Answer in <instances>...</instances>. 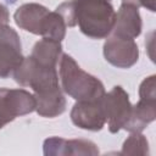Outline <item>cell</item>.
I'll list each match as a JSON object with an SVG mask.
<instances>
[{
    "instance_id": "6da1fadb",
    "label": "cell",
    "mask_w": 156,
    "mask_h": 156,
    "mask_svg": "<svg viewBox=\"0 0 156 156\" xmlns=\"http://www.w3.org/2000/svg\"><path fill=\"white\" fill-rule=\"evenodd\" d=\"M57 66L29 55L23 57L21 65L12 73L20 85L32 88L37 102L35 111L41 117L54 118L66 110V98L58 84Z\"/></svg>"
},
{
    "instance_id": "7a4b0ae2",
    "label": "cell",
    "mask_w": 156,
    "mask_h": 156,
    "mask_svg": "<svg viewBox=\"0 0 156 156\" xmlns=\"http://www.w3.org/2000/svg\"><path fill=\"white\" fill-rule=\"evenodd\" d=\"M13 20L21 29L43 38L62 41L66 37L67 26L63 17L56 10L49 11L37 2L21 5L13 15Z\"/></svg>"
},
{
    "instance_id": "3957f363",
    "label": "cell",
    "mask_w": 156,
    "mask_h": 156,
    "mask_svg": "<svg viewBox=\"0 0 156 156\" xmlns=\"http://www.w3.org/2000/svg\"><path fill=\"white\" fill-rule=\"evenodd\" d=\"M61 89L77 101H88L101 98L106 91L102 82L85 72L67 54H62L58 62Z\"/></svg>"
},
{
    "instance_id": "277c9868",
    "label": "cell",
    "mask_w": 156,
    "mask_h": 156,
    "mask_svg": "<svg viewBox=\"0 0 156 156\" xmlns=\"http://www.w3.org/2000/svg\"><path fill=\"white\" fill-rule=\"evenodd\" d=\"M74 16L84 35L104 39L112 32L116 12L111 0H74Z\"/></svg>"
},
{
    "instance_id": "5b68a950",
    "label": "cell",
    "mask_w": 156,
    "mask_h": 156,
    "mask_svg": "<svg viewBox=\"0 0 156 156\" xmlns=\"http://www.w3.org/2000/svg\"><path fill=\"white\" fill-rule=\"evenodd\" d=\"M155 74L146 77L139 87V101L132 106V113L124 129L129 133L143 132L156 117Z\"/></svg>"
},
{
    "instance_id": "8992f818",
    "label": "cell",
    "mask_w": 156,
    "mask_h": 156,
    "mask_svg": "<svg viewBox=\"0 0 156 156\" xmlns=\"http://www.w3.org/2000/svg\"><path fill=\"white\" fill-rule=\"evenodd\" d=\"M35 98L26 89L0 88V129L35 110Z\"/></svg>"
},
{
    "instance_id": "52a82bcc",
    "label": "cell",
    "mask_w": 156,
    "mask_h": 156,
    "mask_svg": "<svg viewBox=\"0 0 156 156\" xmlns=\"http://www.w3.org/2000/svg\"><path fill=\"white\" fill-rule=\"evenodd\" d=\"M105 113L107 118V127L111 133H117L124 129L132 113V104L127 91L121 87H113L102 96Z\"/></svg>"
},
{
    "instance_id": "ba28073f",
    "label": "cell",
    "mask_w": 156,
    "mask_h": 156,
    "mask_svg": "<svg viewBox=\"0 0 156 156\" xmlns=\"http://www.w3.org/2000/svg\"><path fill=\"white\" fill-rule=\"evenodd\" d=\"M102 96L95 100L77 101L69 113L72 123L80 129L91 132L101 130L107 122Z\"/></svg>"
},
{
    "instance_id": "9c48e42d",
    "label": "cell",
    "mask_w": 156,
    "mask_h": 156,
    "mask_svg": "<svg viewBox=\"0 0 156 156\" xmlns=\"http://www.w3.org/2000/svg\"><path fill=\"white\" fill-rule=\"evenodd\" d=\"M104 56L117 68H130L139 60V48L134 39L112 34L104 44Z\"/></svg>"
},
{
    "instance_id": "30bf717a",
    "label": "cell",
    "mask_w": 156,
    "mask_h": 156,
    "mask_svg": "<svg viewBox=\"0 0 156 156\" xmlns=\"http://www.w3.org/2000/svg\"><path fill=\"white\" fill-rule=\"evenodd\" d=\"M23 60L22 44L17 32L9 24L0 29V78H7Z\"/></svg>"
},
{
    "instance_id": "8fae6325",
    "label": "cell",
    "mask_w": 156,
    "mask_h": 156,
    "mask_svg": "<svg viewBox=\"0 0 156 156\" xmlns=\"http://www.w3.org/2000/svg\"><path fill=\"white\" fill-rule=\"evenodd\" d=\"M44 155H99V149L95 143L87 139H63L60 136H51L45 139L43 145Z\"/></svg>"
},
{
    "instance_id": "7c38bea8",
    "label": "cell",
    "mask_w": 156,
    "mask_h": 156,
    "mask_svg": "<svg viewBox=\"0 0 156 156\" xmlns=\"http://www.w3.org/2000/svg\"><path fill=\"white\" fill-rule=\"evenodd\" d=\"M141 27L143 22L139 7L132 4L122 2L115 16V23L111 34L135 39L140 35Z\"/></svg>"
},
{
    "instance_id": "4fadbf2b",
    "label": "cell",
    "mask_w": 156,
    "mask_h": 156,
    "mask_svg": "<svg viewBox=\"0 0 156 156\" xmlns=\"http://www.w3.org/2000/svg\"><path fill=\"white\" fill-rule=\"evenodd\" d=\"M121 155H149V141L141 132H133L123 143Z\"/></svg>"
},
{
    "instance_id": "5bb4252c",
    "label": "cell",
    "mask_w": 156,
    "mask_h": 156,
    "mask_svg": "<svg viewBox=\"0 0 156 156\" xmlns=\"http://www.w3.org/2000/svg\"><path fill=\"white\" fill-rule=\"evenodd\" d=\"M56 11L63 17L67 27H74L76 24V16H74V0H67L60 4L56 7Z\"/></svg>"
},
{
    "instance_id": "9a60e30c",
    "label": "cell",
    "mask_w": 156,
    "mask_h": 156,
    "mask_svg": "<svg viewBox=\"0 0 156 156\" xmlns=\"http://www.w3.org/2000/svg\"><path fill=\"white\" fill-rule=\"evenodd\" d=\"M122 2H126V4H132L136 7H145L146 10L151 11V12H155L156 10V6H155V0H122Z\"/></svg>"
},
{
    "instance_id": "2e32d148",
    "label": "cell",
    "mask_w": 156,
    "mask_h": 156,
    "mask_svg": "<svg viewBox=\"0 0 156 156\" xmlns=\"http://www.w3.org/2000/svg\"><path fill=\"white\" fill-rule=\"evenodd\" d=\"M9 21H10V13H9V10L5 5L0 4V29L5 26L9 24Z\"/></svg>"
},
{
    "instance_id": "e0dca14e",
    "label": "cell",
    "mask_w": 156,
    "mask_h": 156,
    "mask_svg": "<svg viewBox=\"0 0 156 156\" xmlns=\"http://www.w3.org/2000/svg\"><path fill=\"white\" fill-rule=\"evenodd\" d=\"M6 1H7V2H11V4H13L16 0H6Z\"/></svg>"
}]
</instances>
